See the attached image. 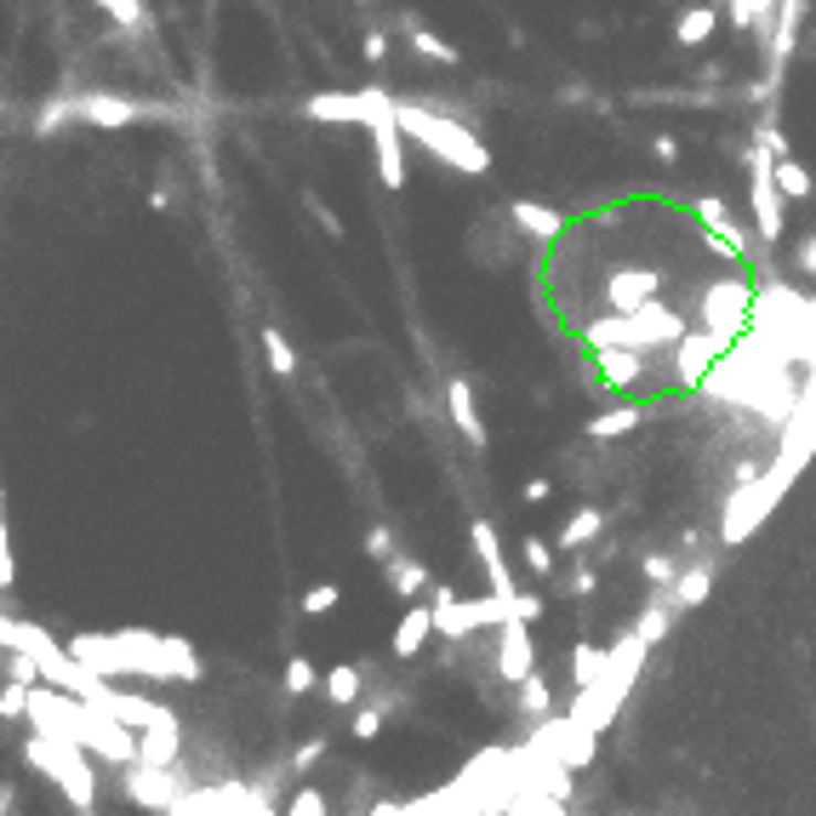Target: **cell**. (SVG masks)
Listing matches in <instances>:
<instances>
[{
  "label": "cell",
  "mask_w": 816,
  "mask_h": 816,
  "mask_svg": "<svg viewBox=\"0 0 816 816\" xmlns=\"http://www.w3.org/2000/svg\"><path fill=\"white\" fill-rule=\"evenodd\" d=\"M263 349H268V365H275V378H292L297 371V354L286 349V337L275 326H263Z\"/></svg>",
  "instance_id": "29"
},
{
  "label": "cell",
  "mask_w": 816,
  "mask_h": 816,
  "mask_svg": "<svg viewBox=\"0 0 816 816\" xmlns=\"http://www.w3.org/2000/svg\"><path fill=\"white\" fill-rule=\"evenodd\" d=\"M645 423L639 405H611L605 417H589V439H617V434H634Z\"/></svg>",
  "instance_id": "25"
},
{
  "label": "cell",
  "mask_w": 816,
  "mask_h": 816,
  "mask_svg": "<svg viewBox=\"0 0 816 816\" xmlns=\"http://www.w3.org/2000/svg\"><path fill=\"white\" fill-rule=\"evenodd\" d=\"M286 816H331V810H326V794L315 788V782H303V788L292 794V805H286Z\"/></svg>",
  "instance_id": "34"
},
{
  "label": "cell",
  "mask_w": 816,
  "mask_h": 816,
  "mask_svg": "<svg viewBox=\"0 0 816 816\" xmlns=\"http://www.w3.org/2000/svg\"><path fill=\"white\" fill-rule=\"evenodd\" d=\"M70 115L86 120V126L115 131V126L149 120V115H172V109H166V104H144V97H120V92H81V97H70Z\"/></svg>",
  "instance_id": "6"
},
{
  "label": "cell",
  "mask_w": 816,
  "mask_h": 816,
  "mask_svg": "<svg viewBox=\"0 0 816 816\" xmlns=\"http://www.w3.org/2000/svg\"><path fill=\"white\" fill-rule=\"evenodd\" d=\"M639 571H645V583H651V589H674V576L686 571V565H679L674 554H645Z\"/></svg>",
  "instance_id": "28"
},
{
  "label": "cell",
  "mask_w": 816,
  "mask_h": 816,
  "mask_svg": "<svg viewBox=\"0 0 816 816\" xmlns=\"http://www.w3.org/2000/svg\"><path fill=\"white\" fill-rule=\"evenodd\" d=\"M605 531V508H576V515L560 526V537H554V549L560 554H583L589 549V542Z\"/></svg>",
  "instance_id": "19"
},
{
  "label": "cell",
  "mask_w": 816,
  "mask_h": 816,
  "mask_svg": "<svg viewBox=\"0 0 816 816\" xmlns=\"http://www.w3.org/2000/svg\"><path fill=\"white\" fill-rule=\"evenodd\" d=\"M383 571H389V589H394V600H417V594L428 589V571H423L417 560H405V554H394Z\"/></svg>",
  "instance_id": "24"
},
{
  "label": "cell",
  "mask_w": 816,
  "mask_h": 816,
  "mask_svg": "<svg viewBox=\"0 0 816 816\" xmlns=\"http://www.w3.org/2000/svg\"><path fill=\"white\" fill-rule=\"evenodd\" d=\"M651 155H657L663 166H674V160H679V138H668V131H657V138H651Z\"/></svg>",
  "instance_id": "40"
},
{
  "label": "cell",
  "mask_w": 816,
  "mask_h": 816,
  "mask_svg": "<svg viewBox=\"0 0 816 816\" xmlns=\"http://www.w3.org/2000/svg\"><path fill=\"white\" fill-rule=\"evenodd\" d=\"M571 594H594V571H589V565L571 571Z\"/></svg>",
  "instance_id": "42"
},
{
  "label": "cell",
  "mask_w": 816,
  "mask_h": 816,
  "mask_svg": "<svg viewBox=\"0 0 816 816\" xmlns=\"http://www.w3.org/2000/svg\"><path fill=\"white\" fill-rule=\"evenodd\" d=\"M383 720H389V702L360 708V713H354V725H349V731H354V742H378V736H383Z\"/></svg>",
  "instance_id": "30"
},
{
  "label": "cell",
  "mask_w": 816,
  "mask_h": 816,
  "mask_svg": "<svg viewBox=\"0 0 816 816\" xmlns=\"http://www.w3.org/2000/svg\"><path fill=\"white\" fill-rule=\"evenodd\" d=\"M394 104H400V97L383 92V86L315 92V97H303V115H309V120H337V126H383V120H394Z\"/></svg>",
  "instance_id": "3"
},
{
  "label": "cell",
  "mask_w": 816,
  "mask_h": 816,
  "mask_svg": "<svg viewBox=\"0 0 816 816\" xmlns=\"http://www.w3.org/2000/svg\"><path fill=\"white\" fill-rule=\"evenodd\" d=\"M331 605H337V583H320V589L303 594V617H326Z\"/></svg>",
  "instance_id": "36"
},
{
  "label": "cell",
  "mask_w": 816,
  "mask_h": 816,
  "mask_svg": "<svg viewBox=\"0 0 816 816\" xmlns=\"http://www.w3.org/2000/svg\"><path fill=\"white\" fill-rule=\"evenodd\" d=\"M697 326L720 331V337H742L748 326H754V286H748L742 275L708 280L702 297H697Z\"/></svg>",
  "instance_id": "4"
},
{
  "label": "cell",
  "mask_w": 816,
  "mask_h": 816,
  "mask_svg": "<svg viewBox=\"0 0 816 816\" xmlns=\"http://www.w3.org/2000/svg\"><path fill=\"white\" fill-rule=\"evenodd\" d=\"M120 29H149V12H144V0H97Z\"/></svg>",
  "instance_id": "31"
},
{
  "label": "cell",
  "mask_w": 816,
  "mask_h": 816,
  "mask_svg": "<svg viewBox=\"0 0 816 816\" xmlns=\"http://www.w3.org/2000/svg\"><path fill=\"white\" fill-rule=\"evenodd\" d=\"M320 686H326V702H337V708H354V702L365 697V691H360V686H365V674H360V668H349V663H337V668L320 679Z\"/></svg>",
  "instance_id": "21"
},
{
  "label": "cell",
  "mask_w": 816,
  "mask_h": 816,
  "mask_svg": "<svg viewBox=\"0 0 816 816\" xmlns=\"http://www.w3.org/2000/svg\"><path fill=\"white\" fill-rule=\"evenodd\" d=\"M365 554L378 560V565H389V560H394V531H389V526H371V531H365Z\"/></svg>",
  "instance_id": "35"
},
{
  "label": "cell",
  "mask_w": 816,
  "mask_h": 816,
  "mask_svg": "<svg viewBox=\"0 0 816 816\" xmlns=\"http://www.w3.org/2000/svg\"><path fill=\"white\" fill-rule=\"evenodd\" d=\"M776 189H782V200H810L816 194L810 166H799L794 155H776Z\"/></svg>",
  "instance_id": "23"
},
{
  "label": "cell",
  "mask_w": 816,
  "mask_h": 816,
  "mask_svg": "<svg viewBox=\"0 0 816 816\" xmlns=\"http://www.w3.org/2000/svg\"><path fill=\"white\" fill-rule=\"evenodd\" d=\"M549 491H554L549 480H526V491H520V497H526V502H549Z\"/></svg>",
  "instance_id": "43"
},
{
  "label": "cell",
  "mask_w": 816,
  "mask_h": 816,
  "mask_svg": "<svg viewBox=\"0 0 816 816\" xmlns=\"http://www.w3.org/2000/svg\"><path fill=\"white\" fill-rule=\"evenodd\" d=\"M594 365L605 371L611 389H634V383H645V371H651V354L645 349H594Z\"/></svg>",
  "instance_id": "13"
},
{
  "label": "cell",
  "mask_w": 816,
  "mask_h": 816,
  "mask_svg": "<svg viewBox=\"0 0 816 816\" xmlns=\"http://www.w3.org/2000/svg\"><path fill=\"white\" fill-rule=\"evenodd\" d=\"M515 702H520V713H531V720H549L554 713V691H549V679H542L537 668L515 686Z\"/></svg>",
  "instance_id": "22"
},
{
  "label": "cell",
  "mask_w": 816,
  "mask_h": 816,
  "mask_svg": "<svg viewBox=\"0 0 816 816\" xmlns=\"http://www.w3.org/2000/svg\"><path fill=\"white\" fill-rule=\"evenodd\" d=\"M468 537H474V560H480V571H486L491 594H497V600H515L520 589H515V576H508V565H502L497 526H491V520H474V526H468Z\"/></svg>",
  "instance_id": "9"
},
{
  "label": "cell",
  "mask_w": 816,
  "mask_h": 816,
  "mask_svg": "<svg viewBox=\"0 0 816 816\" xmlns=\"http://www.w3.org/2000/svg\"><path fill=\"white\" fill-rule=\"evenodd\" d=\"M697 218L708 223V234H720V241L725 246H736V252H748V229L731 218V206H725V200L720 194H697Z\"/></svg>",
  "instance_id": "18"
},
{
  "label": "cell",
  "mask_w": 816,
  "mask_h": 816,
  "mask_svg": "<svg viewBox=\"0 0 816 816\" xmlns=\"http://www.w3.org/2000/svg\"><path fill=\"white\" fill-rule=\"evenodd\" d=\"M708 594H713V560H697V565H686V571L674 576V589H668L674 611H697Z\"/></svg>",
  "instance_id": "17"
},
{
  "label": "cell",
  "mask_w": 816,
  "mask_h": 816,
  "mask_svg": "<svg viewBox=\"0 0 816 816\" xmlns=\"http://www.w3.org/2000/svg\"><path fill=\"white\" fill-rule=\"evenodd\" d=\"M674 617H679V611H674V600H668V589H657V594H651V605H645V611H639V623H634V634H639L645 645H657V639H668V628H674Z\"/></svg>",
  "instance_id": "20"
},
{
  "label": "cell",
  "mask_w": 816,
  "mask_h": 816,
  "mask_svg": "<svg viewBox=\"0 0 816 816\" xmlns=\"http://www.w3.org/2000/svg\"><path fill=\"white\" fill-rule=\"evenodd\" d=\"M446 412H452V423H457V434L468 439V446H486V423H480V412H474V389L463 378L446 383Z\"/></svg>",
  "instance_id": "15"
},
{
  "label": "cell",
  "mask_w": 816,
  "mask_h": 816,
  "mask_svg": "<svg viewBox=\"0 0 816 816\" xmlns=\"http://www.w3.org/2000/svg\"><path fill=\"white\" fill-rule=\"evenodd\" d=\"M686 337V315L668 309V303H645L634 315H605L594 326H583V343L589 349H674Z\"/></svg>",
  "instance_id": "2"
},
{
  "label": "cell",
  "mask_w": 816,
  "mask_h": 816,
  "mask_svg": "<svg viewBox=\"0 0 816 816\" xmlns=\"http://www.w3.org/2000/svg\"><path fill=\"white\" fill-rule=\"evenodd\" d=\"M394 120H400L405 138L423 144L434 160H446L452 172H463V178H486V172H491V149L474 138L463 120L434 115L428 104H412V97H400V104H394Z\"/></svg>",
  "instance_id": "1"
},
{
  "label": "cell",
  "mask_w": 816,
  "mask_h": 816,
  "mask_svg": "<svg viewBox=\"0 0 816 816\" xmlns=\"http://www.w3.org/2000/svg\"><path fill=\"white\" fill-rule=\"evenodd\" d=\"M360 57H365V63H383V57H389V35H383V29H365Z\"/></svg>",
  "instance_id": "39"
},
{
  "label": "cell",
  "mask_w": 816,
  "mask_h": 816,
  "mask_svg": "<svg viewBox=\"0 0 816 816\" xmlns=\"http://www.w3.org/2000/svg\"><path fill=\"white\" fill-rule=\"evenodd\" d=\"M605 663H611L605 645H576V651H571V686H576V691H589L594 679L605 674Z\"/></svg>",
  "instance_id": "26"
},
{
  "label": "cell",
  "mask_w": 816,
  "mask_h": 816,
  "mask_svg": "<svg viewBox=\"0 0 816 816\" xmlns=\"http://www.w3.org/2000/svg\"><path fill=\"white\" fill-rule=\"evenodd\" d=\"M794 268H799L805 280H816V234H805V241L794 246Z\"/></svg>",
  "instance_id": "37"
},
{
  "label": "cell",
  "mask_w": 816,
  "mask_h": 816,
  "mask_svg": "<svg viewBox=\"0 0 816 816\" xmlns=\"http://www.w3.org/2000/svg\"><path fill=\"white\" fill-rule=\"evenodd\" d=\"M508 223H515L526 241H537V246H554L565 234V212L542 206V200H508Z\"/></svg>",
  "instance_id": "10"
},
{
  "label": "cell",
  "mask_w": 816,
  "mask_h": 816,
  "mask_svg": "<svg viewBox=\"0 0 816 816\" xmlns=\"http://www.w3.org/2000/svg\"><path fill=\"white\" fill-rule=\"evenodd\" d=\"M400 35H405V46H412L417 57L439 63V70H457V63H463V52H457L446 35H434V29H428L417 12H400Z\"/></svg>",
  "instance_id": "11"
},
{
  "label": "cell",
  "mask_w": 816,
  "mask_h": 816,
  "mask_svg": "<svg viewBox=\"0 0 816 816\" xmlns=\"http://www.w3.org/2000/svg\"><path fill=\"white\" fill-rule=\"evenodd\" d=\"M428 634H439L434 628V605H412L400 617V628H394V639H389V651H394V663H412L423 645H428Z\"/></svg>",
  "instance_id": "14"
},
{
  "label": "cell",
  "mask_w": 816,
  "mask_h": 816,
  "mask_svg": "<svg viewBox=\"0 0 816 816\" xmlns=\"http://www.w3.org/2000/svg\"><path fill=\"white\" fill-rule=\"evenodd\" d=\"M713 29H720V7H713V0H697V7H686L679 12V23H674V41L679 46H708L713 41Z\"/></svg>",
  "instance_id": "16"
},
{
  "label": "cell",
  "mask_w": 816,
  "mask_h": 816,
  "mask_svg": "<svg viewBox=\"0 0 816 816\" xmlns=\"http://www.w3.org/2000/svg\"><path fill=\"white\" fill-rule=\"evenodd\" d=\"M554 554H560V549H554V542H542V537H526V542H520V560H526L531 576H554Z\"/></svg>",
  "instance_id": "27"
},
{
  "label": "cell",
  "mask_w": 816,
  "mask_h": 816,
  "mask_svg": "<svg viewBox=\"0 0 816 816\" xmlns=\"http://www.w3.org/2000/svg\"><path fill=\"white\" fill-rule=\"evenodd\" d=\"M731 349V337H720V331H686V337H679V343H674V378L679 383H708V371L713 365H720V354Z\"/></svg>",
  "instance_id": "7"
},
{
  "label": "cell",
  "mask_w": 816,
  "mask_h": 816,
  "mask_svg": "<svg viewBox=\"0 0 816 816\" xmlns=\"http://www.w3.org/2000/svg\"><path fill=\"white\" fill-rule=\"evenodd\" d=\"M326 748H331L326 736H315V742H303V748H297V754H292V771H309V765H315V760L326 754Z\"/></svg>",
  "instance_id": "38"
},
{
  "label": "cell",
  "mask_w": 816,
  "mask_h": 816,
  "mask_svg": "<svg viewBox=\"0 0 816 816\" xmlns=\"http://www.w3.org/2000/svg\"><path fill=\"white\" fill-rule=\"evenodd\" d=\"M515 816H565V799H554V794H537V788H526V794L515 799Z\"/></svg>",
  "instance_id": "32"
},
{
  "label": "cell",
  "mask_w": 816,
  "mask_h": 816,
  "mask_svg": "<svg viewBox=\"0 0 816 816\" xmlns=\"http://www.w3.org/2000/svg\"><path fill=\"white\" fill-rule=\"evenodd\" d=\"M371 149H378V178H383V189H405V131H400V120L371 126Z\"/></svg>",
  "instance_id": "12"
},
{
  "label": "cell",
  "mask_w": 816,
  "mask_h": 816,
  "mask_svg": "<svg viewBox=\"0 0 816 816\" xmlns=\"http://www.w3.org/2000/svg\"><path fill=\"white\" fill-rule=\"evenodd\" d=\"M515 617H520V623H537V617H542V600H537V594H515Z\"/></svg>",
  "instance_id": "41"
},
{
  "label": "cell",
  "mask_w": 816,
  "mask_h": 816,
  "mask_svg": "<svg viewBox=\"0 0 816 816\" xmlns=\"http://www.w3.org/2000/svg\"><path fill=\"white\" fill-rule=\"evenodd\" d=\"M748 206H754L760 241L776 246L782 241V189H776V155L760 138H754V149H748Z\"/></svg>",
  "instance_id": "5"
},
{
  "label": "cell",
  "mask_w": 816,
  "mask_h": 816,
  "mask_svg": "<svg viewBox=\"0 0 816 816\" xmlns=\"http://www.w3.org/2000/svg\"><path fill=\"white\" fill-rule=\"evenodd\" d=\"M623 816H639V810H623Z\"/></svg>",
  "instance_id": "44"
},
{
  "label": "cell",
  "mask_w": 816,
  "mask_h": 816,
  "mask_svg": "<svg viewBox=\"0 0 816 816\" xmlns=\"http://www.w3.org/2000/svg\"><path fill=\"white\" fill-rule=\"evenodd\" d=\"M315 686H320V674L309 668V657H292L286 663V697H309Z\"/></svg>",
  "instance_id": "33"
},
{
  "label": "cell",
  "mask_w": 816,
  "mask_h": 816,
  "mask_svg": "<svg viewBox=\"0 0 816 816\" xmlns=\"http://www.w3.org/2000/svg\"><path fill=\"white\" fill-rule=\"evenodd\" d=\"M537 668V645H531V623L508 617L497 628V679H508V686H520V679Z\"/></svg>",
  "instance_id": "8"
}]
</instances>
